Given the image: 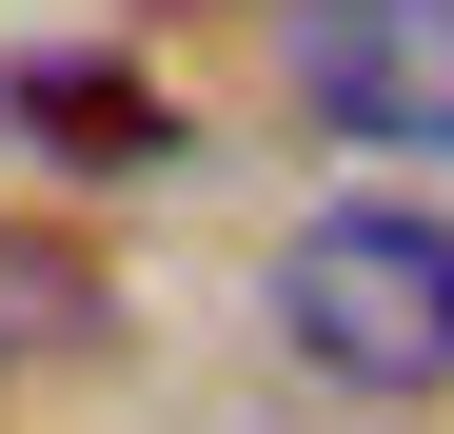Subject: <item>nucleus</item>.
<instances>
[{
  "label": "nucleus",
  "mask_w": 454,
  "mask_h": 434,
  "mask_svg": "<svg viewBox=\"0 0 454 434\" xmlns=\"http://www.w3.org/2000/svg\"><path fill=\"white\" fill-rule=\"evenodd\" d=\"M99 316V276H80V237H40V217H0V376H20V355H59Z\"/></svg>",
  "instance_id": "nucleus-4"
},
{
  "label": "nucleus",
  "mask_w": 454,
  "mask_h": 434,
  "mask_svg": "<svg viewBox=\"0 0 454 434\" xmlns=\"http://www.w3.org/2000/svg\"><path fill=\"white\" fill-rule=\"evenodd\" d=\"M296 99L375 159H454V0H296Z\"/></svg>",
  "instance_id": "nucleus-2"
},
{
  "label": "nucleus",
  "mask_w": 454,
  "mask_h": 434,
  "mask_svg": "<svg viewBox=\"0 0 454 434\" xmlns=\"http://www.w3.org/2000/svg\"><path fill=\"white\" fill-rule=\"evenodd\" d=\"M277 336L356 395H454V217L415 198H336L277 237Z\"/></svg>",
  "instance_id": "nucleus-1"
},
{
  "label": "nucleus",
  "mask_w": 454,
  "mask_h": 434,
  "mask_svg": "<svg viewBox=\"0 0 454 434\" xmlns=\"http://www.w3.org/2000/svg\"><path fill=\"white\" fill-rule=\"evenodd\" d=\"M0 119H20L40 159H80V178H138V159H178V99L138 80V59H80V40L0 59Z\"/></svg>",
  "instance_id": "nucleus-3"
}]
</instances>
